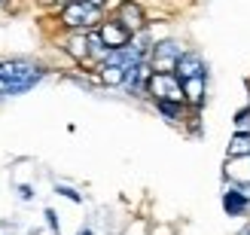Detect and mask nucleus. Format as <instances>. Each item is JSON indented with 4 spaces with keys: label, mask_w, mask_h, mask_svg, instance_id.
Masks as SVG:
<instances>
[{
    "label": "nucleus",
    "mask_w": 250,
    "mask_h": 235,
    "mask_svg": "<svg viewBox=\"0 0 250 235\" xmlns=\"http://www.w3.org/2000/svg\"><path fill=\"white\" fill-rule=\"evenodd\" d=\"M241 235H250V226H247V229H244V232H241Z\"/></svg>",
    "instance_id": "obj_20"
},
{
    "label": "nucleus",
    "mask_w": 250,
    "mask_h": 235,
    "mask_svg": "<svg viewBox=\"0 0 250 235\" xmlns=\"http://www.w3.org/2000/svg\"><path fill=\"white\" fill-rule=\"evenodd\" d=\"M229 153L232 156H250V131H238L229 144Z\"/></svg>",
    "instance_id": "obj_13"
},
{
    "label": "nucleus",
    "mask_w": 250,
    "mask_h": 235,
    "mask_svg": "<svg viewBox=\"0 0 250 235\" xmlns=\"http://www.w3.org/2000/svg\"><path fill=\"white\" fill-rule=\"evenodd\" d=\"M43 80V67L24 58L0 61V95H21Z\"/></svg>",
    "instance_id": "obj_1"
},
{
    "label": "nucleus",
    "mask_w": 250,
    "mask_h": 235,
    "mask_svg": "<svg viewBox=\"0 0 250 235\" xmlns=\"http://www.w3.org/2000/svg\"><path fill=\"white\" fill-rule=\"evenodd\" d=\"M174 73H177L180 80L205 77V61H202V55H195V52H183L180 61H177V67H174Z\"/></svg>",
    "instance_id": "obj_6"
},
{
    "label": "nucleus",
    "mask_w": 250,
    "mask_h": 235,
    "mask_svg": "<svg viewBox=\"0 0 250 235\" xmlns=\"http://www.w3.org/2000/svg\"><path fill=\"white\" fill-rule=\"evenodd\" d=\"M235 131H250V110H241L235 116Z\"/></svg>",
    "instance_id": "obj_15"
},
{
    "label": "nucleus",
    "mask_w": 250,
    "mask_h": 235,
    "mask_svg": "<svg viewBox=\"0 0 250 235\" xmlns=\"http://www.w3.org/2000/svg\"><path fill=\"white\" fill-rule=\"evenodd\" d=\"M70 55H77V58H85V55H89L92 52V37H85V34H77V37H70Z\"/></svg>",
    "instance_id": "obj_12"
},
{
    "label": "nucleus",
    "mask_w": 250,
    "mask_h": 235,
    "mask_svg": "<svg viewBox=\"0 0 250 235\" xmlns=\"http://www.w3.org/2000/svg\"><path fill=\"white\" fill-rule=\"evenodd\" d=\"M80 3H89V6H98V9H101V6H104V0H80Z\"/></svg>",
    "instance_id": "obj_18"
},
{
    "label": "nucleus",
    "mask_w": 250,
    "mask_h": 235,
    "mask_svg": "<svg viewBox=\"0 0 250 235\" xmlns=\"http://www.w3.org/2000/svg\"><path fill=\"white\" fill-rule=\"evenodd\" d=\"M156 101H183V83L177 73H153L146 83Z\"/></svg>",
    "instance_id": "obj_2"
},
{
    "label": "nucleus",
    "mask_w": 250,
    "mask_h": 235,
    "mask_svg": "<svg viewBox=\"0 0 250 235\" xmlns=\"http://www.w3.org/2000/svg\"><path fill=\"white\" fill-rule=\"evenodd\" d=\"M180 55H183L180 43H174V40L159 43V46L153 49V70H156V73H174V67H177Z\"/></svg>",
    "instance_id": "obj_4"
},
{
    "label": "nucleus",
    "mask_w": 250,
    "mask_h": 235,
    "mask_svg": "<svg viewBox=\"0 0 250 235\" xmlns=\"http://www.w3.org/2000/svg\"><path fill=\"white\" fill-rule=\"evenodd\" d=\"M183 83V98L195 107H202L205 101V77H189V80H180Z\"/></svg>",
    "instance_id": "obj_7"
},
{
    "label": "nucleus",
    "mask_w": 250,
    "mask_h": 235,
    "mask_svg": "<svg viewBox=\"0 0 250 235\" xmlns=\"http://www.w3.org/2000/svg\"><path fill=\"white\" fill-rule=\"evenodd\" d=\"M119 21H122L128 31L144 28V9L137 6V3H122V6H119Z\"/></svg>",
    "instance_id": "obj_8"
},
{
    "label": "nucleus",
    "mask_w": 250,
    "mask_h": 235,
    "mask_svg": "<svg viewBox=\"0 0 250 235\" xmlns=\"http://www.w3.org/2000/svg\"><path fill=\"white\" fill-rule=\"evenodd\" d=\"M9 6V0H0V9H6Z\"/></svg>",
    "instance_id": "obj_19"
},
{
    "label": "nucleus",
    "mask_w": 250,
    "mask_h": 235,
    "mask_svg": "<svg viewBox=\"0 0 250 235\" xmlns=\"http://www.w3.org/2000/svg\"><path fill=\"white\" fill-rule=\"evenodd\" d=\"M98 37H101V43L113 52V49H125L131 43V31L125 28L122 21H104L101 31H98Z\"/></svg>",
    "instance_id": "obj_5"
},
{
    "label": "nucleus",
    "mask_w": 250,
    "mask_h": 235,
    "mask_svg": "<svg viewBox=\"0 0 250 235\" xmlns=\"http://www.w3.org/2000/svg\"><path fill=\"white\" fill-rule=\"evenodd\" d=\"M229 174L241 183H250V156H235V165H229Z\"/></svg>",
    "instance_id": "obj_11"
},
{
    "label": "nucleus",
    "mask_w": 250,
    "mask_h": 235,
    "mask_svg": "<svg viewBox=\"0 0 250 235\" xmlns=\"http://www.w3.org/2000/svg\"><path fill=\"white\" fill-rule=\"evenodd\" d=\"M58 192H61V195H67L70 202H83V195H77V192H73V190H67V187H58Z\"/></svg>",
    "instance_id": "obj_16"
},
{
    "label": "nucleus",
    "mask_w": 250,
    "mask_h": 235,
    "mask_svg": "<svg viewBox=\"0 0 250 235\" xmlns=\"http://www.w3.org/2000/svg\"><path fill=\"white\" fill-rule=\"evenodd\" d=\"M223 208H226V214H244L247 211V199H244L241 192L229 190L226 195H223Z\"/></svg>",
    "instance_id": "obj_10"
},
{
    "label": "nucleus",
    "mask_w": 250,
    "mask_h": 235,
    "mask_svg": "<svg viewBox=\"0 0 250 235\" xmlns=\"http://www.w3.org/2000/svg\"><path fill=\"white\" fill-rule=\"evenodd\" d=\"M61 19H64L67 28L85 31L89 24H98V19H101V9H98V6H89V3H80V0H73V3H67V6H64Z\"/></svg>",
    "instance_id": "obj_3"
},
{
    "label": "nucleus",
    "mask_w": 250,
    "mask_h": 235,
    "mask_svg": "<svg viewBox=\"0 0 250 235\" xmlns=\"http://www.w3.org/2000/svg\"><path fill=\"white\" fill-rule=\"evenodd\" d=\"M46 220H49V226H52V232H58V220H55V211H46Z\"/></svg>",
    "instance_id": "obj_17"
},
{
    "label": "nucleus",
    "mask_w": 250,
    "mask_h": 235,
    "mask_svg": "<svg viewBox=\"0 0 250 235\" xmlns=\"http://www.w3.org/2000/svg\"><path fill=\"white\" fill-rule=\"evenodd\" d=\"M156 107H159L165 116H171V119L180 116V101H156Z\"/></svg>",
    "instance_id": "obj_14"
},
{
    "label": "nucleus",
    "mask_w": 250,
    "mask_h": 235,
    "mask_svg": "<svg viewBox=\"0 0 250 235\" xmlns=\"http://www.w3.org/2000/svg\"><path fill=\"white\" fill-rule=\"evenodd\" d=\"M125 77H128V70L125 67H119V64H107L101 67V83H107V85H125Z\"/></svg>",
    "instance_id": "obj_9"
}]
</instances>
